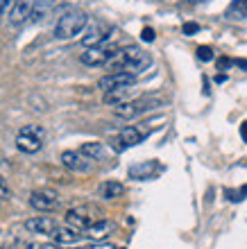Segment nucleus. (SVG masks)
<instances>
[{
	"label": "nucleus",
	"mask_w": 247,
	"mask_h": 249,
	"mask_svg": "<svg viewBox=\"0 0 247 249\" xmlns=\"http://www.w3.org/2000/svg\"><path fill=\"white\" fill-rule=\"evenodd\" d=\"M150 64H152L150 54L143 53V50L136 48V46L120 48V50H116V53L111 54V59L107 61V66L111 68V72H132V75L143 72Z\"/></svg>",
	"instance_id": "obj_1"
},
{
	"label": "nucleus",
	"mask_w": 247,
	"mask_h": 249,
	"mask_svg": "<svg viewBox=\"0 0 247 249\" xmlns=\"http://www.w3.org/2000/svg\"><path fill=\"white\" fill-rule=\"evenodd\" d=\"M86 23L89 18L84 12H66L55 25V39H75L77 34L84 32Z\"/></svg>",
	"instance_id": "obj_2"
},
{
	"label": "nucleus",
	"mask_w": 247,
	"mask_h": 249,
	"mask_svg": "<svg viewBox=\"0 0 247 249\" xmlns=\"http://www.w3.org/2000/svg\"><path fill=\"white\" fill-rule=\"evenodd\" d=\"M43 138H46V129L41 124H25L16 134V147L25 154H37L43 147Z\"/></svg>",
	"instance_id": "obj_3"
},
{
	"label": "nucleus",
	"mask_w": 247,
	"mask_h": 249,
	"mask_svg": "<svg viewBox=\"0 0 247 249\" xmlns=\"http://www.w3.org/2000/svg\"><path fill=\"white\" fill-rule=\"evenodd\" d=\"M163 100L156 98V95H150V98H136L132 100V102H125L120 107H114V113H116L118 118H136L141 113L150 111V109H156V107H161Z\"/></svg>",
	"instance_id": "obj_4"
},
{
	"label": "nucleus",
	"mask_w": 247,
	"mask_h": 249,
	"mask_svg": "<svg viewBox=\"0 0 247 249\" xmlns=\"http://www.w3.org/2000/svg\"><path fill=\"white\" fill-rule=\"evenodd\" d=\"M30 206L39 213H52L59 209V195L52 188H37L30 193Z\"/></svg>",
	"instance_id": "obj_5"
},
{
	"label": "nucleus",
	"mask_w": 247,
	"mask_h": 249,
	"mask_svg": "<svg viewBox=\"0 0 247 249\" xmlns=\"http://www.w3.org/2000/svg\"><path fill=\"white\" fill-rule=\"evenodd\" d=\"M91 213H93L91 206H77V209H71L68 213H66V227H71V229L84 233V231L95 222V217H93Z\"/></svg>",
	"instance_id": "obj_6"
},
{
	"label": "nucleus",
	"mask_w": 247,
	"mask_h": 249,
	"mask_svg": "<svg viewBox=\"0 0 247 249\" xmlns=\"http://www.w3.org/2000/svg\"><path fill=\"white\" fill-rule=\"evenodd\" d=\"M143 138H145V131H141L136 124H127V127L120 129L118 138L114 141V150L123 152V150H127V147H134V145L143 143Z\"/></svg>",
	"instance_id": "obj_7"
},
{
	"label": "nucleus",
	"mask_w": 247,
	"mask_h": 249,
	"mask_svg": "<svg viewBox=\"0 0 247 249\" xmlns=\"http://www.w3.org/2000/svg\"><path fill=\"white\" fill-rule=\"evenodd\" d=\"M61 165L71 172H89L91 170V159L84 157L79 150H66L61 152Z\"/></svg>",
	"instance_id": "obj_8"
},
{
	"label": "nucleus",
	"mask_w": 247,
	"mask_h": 249,
	"mask_svg": "<svg viewBox=\"0 0 247 249\" xmlns=\"http://www.w3.org/2000/svg\"><path fill=\"white\" fill-rule=\"evenodd\" d=\"M134 82H136V75H132V72H109V75L100 77L98 89L107 93L114 89H120V86H134Z\"/></svg>",
	"instance_id": "obj_9"
},
{
	"label": "nucleus",
	"mask_w": 247,
	"mask_h": 249,
	"mask_svg": "<svg viewBox=\"0 0 247 249\" xmlns=\"http://www.w3.org/2000/svg\"><path fill=\"white\" fill-rule=\"evenodd\" d=\"M25 229L30 233H39V236H55V231L59 229V224L48 215H34L25 220Z\"/></svg>",
	"instance_id": "obj_10"
},
{
	"label": "nucleus",
	"mask_w": 247,
	"mask_h": 249,
	"mask_svg": "<svg viewBox=\"0 0 247 249\" xmlns=\"http://www.w3.org/2000/svg\"><path fill=\"white\" fill-rule=\"evenodd\" d=\"M116 50H109L104 46H98V48H86L84 53L79 54V61L84 66H107V61L111 59V54Z\"/></svg>",
	"instance_id": "obj_11"
},
{
	"label": "nucleus",
	"mask_w": 247,
	"mask_h": 249,
	"mask_svg": "<svg viewBox=\"0 0 247 249\" xmlns=\"http://www.w3.org/2000/svg\"><path fill=\"white\" fill-rule=\"evenodd\" d=\"M132 100H136L134 86H120V89H114V91L104 93L102 102L109 107H120V105H125V102H132Z\"/></svg>",
	"instance_id": "obj_12"
},
{
	"label": "nucleus",
	"mask_w": 247,
	"mask_h": 249,
	"mask_svg": "<svg viewBox=\"0 0 247 249\" xmlns=\"http://www.w3.org/2000/svg\"><path fill=\"white\" fill-rule=\"evenodd\" d=\"M159 172H161V165L156 163V161H141V163L130 168V179L148 181V179H154Z\"/></svg>",
	"instance_id": "obj_13"
},
{
	"label": "nucleus",
	"mask_w": 247,
	"mask_h": 249,
	"mask_svg": "<svg viewBox=\"0 0 247 249\" xmlns=\"http://www.w3.org/2000/svg\"><path fill=\"white\" fill-rule=\"evenodd\" d=\"M111 34H114V30H111V27L93 25L91 30H89V34H84V36H82V46H84V48H98V46H102L104 41L109 39Z\"/></svg>",
	"instance_id": "obj_14"
},
{
	"label": "nucleus",
	"mask_w": 247,
	"mask_h": 249,
	"mask_svg": "<svg viewBox=\"0 0 247 249\" xmlns=\"http://www.w3.org/2000/svg\"><path fill=\"white\" fill-rule=\"evenodd\" d=\"M32 5H34V0H19V2L14 5V9L9 12V23H12L14 27L27 23L30 16H32Z\"/></svg>",
	"instance_id": "obj_15"
},
{
	"label": "nucleus",
	"mask_w": 247,
	"mask_h": 249,
	"mask_svg": "<svg viewBox=\"0 0 247 249\" xmlns=\"http://www.w3.org/2000/svg\"><path fill=\"white\" fill-rule=\"evenodd\" d=\"M111 231H114V222H109V220H95V222L84 231V236L91 238V240H104Z\"/></svg>",
	"instance_id": "obj_16"
},
{
	"label": "nucleus",
	"mask_w": 247,
	"mask_h": 249,
	"mask_svg": "<svg viewBox=\"0 0 247 249\" xmlns=\"http://www.w3.org/2000/svg\"><path fill=\"white\" fill-rule=\"evenodd\" d=\"M98 195L102 197V199H118V197L125 195V186L120 184V181H116V179H109V181H102L98 188Z\"/></svg>",
	"instance_id": "obj_17"
},
{
	"label": "nucleus",
	"mask_w": 247,
	"mask_h": 249,
	"mask_svg": "<svg viewBox=\"0 0 247 249\" xmlns=\"http://www.w3.org/2000/svg\"><path fill=\"white\" fill-rule=\"evenodd\" d=\"M82 236H84V233H79V231L71 229V227H59L52 238H55V243H59V245H75V243H79Z\"/></svg>",
	"instance_id": "obj_18"
},
{
	"label": "nucleus",
	"mask_w": 247,
	"mask_h": 249,
	"mask_svg": "<svg viewBox=\"0 0 247 249\" xmlns=\"http://www.w3.org/2000/svg\"><path fill=\"white\" fill-rule=\"evenodd\" d=\"M79 152L84 154V157H89L91 161H102L104 154H107V150H104L102 143H95V141H89V143H82V147H79Z\"/></svg>",
	"instance_id": "obj_19"
},
{
	"label": "nucleus",
	"mask_w": 247,
	"mask_h": 249,
	"mask_svg": "<svg viewBox=\"0 0 247 249\" xmlns=\"http://www.w3.org/2000/svg\"><path fill=\"white\" fill-rule=\"evenodd\" d=\"M52 5H55V0H34L32 16H30V20H32V23H37V20H43L48 16V12L52 9Z\"/></svg>",
	"instance_id": "obj_20"
},
{
	"label": "nucleus",
	"mask_w": 247,
	"mask_h": 249,
	"mask_svg": "<svg viewBox=\"0 0 247 249\" xmlns=\"http://www.w3.org/2000/svg\"><path fill=\"white\" fill-rule=\"evenodd\" d=\"M229 20H243L247 18V0H234L231 5H229L227 14H225Z\"/></svg>",
	"instance_id": "obj_21"
},
{
	"label": "nucleus",
	"mask_w": 247,
	"mask_h": 249,
	"mask_svg": "<svg viewBox=\"0 0 247 249\" xmlns=\"http://www.w3.org/2000/svg\"><path fill=\"white\" fill-rule=\"evenodd\" d=\"M197 59L211 61V59H213V50H211L209 46H200V48H197Z\"/></svg>",
	"instance_id": "obj_22"
},
{
	"label": "nucleus",
	"mask_w": 247,
	"mask_h": 249,
	"mask_svg": "<svg viewBox=\"0 0 247 249\" xmlns=\"http://www.w3.org/2000/svg\"><path fill=\"white\" fill-rule=\"evenodd\" d=\"M16 2H19V0H0V18H2V16H7V14L12 12Z\"/></svg>",
	"instance_id": "obj_23"
},
{
	"label": "nucleus",
	"mask_w": 247,
	"mask_h": 249,
	"mask_svg": "<svg viewBox=\"0 0 247 249\" xmlns=\"http://www.w3.org/2000/svg\"><path fill=\"white\" fill-rule=\"evenodd\" d=\"M141 36H143V41H154V30L152 27H143Z\"/></svg>",
	"instance_id": "obj_24"
},
{
	"label": "nucleus",
	"mask_w": 247,
	"mask_h": 249,
	"mask_svg": "<svg viewBox=\"0 0 247 249\" xmlns=\"http://www.w3.org/2000/svg\"><path fill=\"white\" fill-rule=\"evenodd\" d=\"M197 30H200L197 23H186V25H184V34H195Z\"/></svg>",
	"instance_id": "obj_25"
},
{
	"label": "nucleus",
	"mask_w": 247,
	"mask_h": 249,
	"mask_svg": "<svg viewBox=\"0 0 247 249\" xmlns=\"http://www.w3.org/2000/svg\"><path fill=\"white\" fill-rule=\"evenodd\" d=\"M5 197H9V188H7L5 179L0 177V199H5Z\"/></svg>",
	"instance_id": "obj_26"
},
{
	"label": "nucleus",
	"mask_w": 247,
	"mask_h": 249,
	"mask_svg": "<svg viewBox=\"0 0 247 249\" xmlns=\"http://www.w3.org/2000/svg\"><path fill=\"white\" fill-rule=\"evenodd\" d=\"M39 249H61V245L59 243H43V245H39Z\"/></svg>",
	"instance_id": "obj_27"
},
{
	"label": "nucleus",
	"mask_w": 247,
	"mask_h": 249,
	"mask_svg": "<svg viewBox=\"0 0 247 249\" xmlns=\"http://www.w3.org/2000/svg\"><path fill=\"white\" fill-rule=\"evenodd\" d=\"M89 249H116L114 245H102V243H98V245H93V247H89Z\"/></svg>",
	"instance_id": "obj_28"
},
{
	"label": "nucleus",
	"mask_w": 247,
	"mask_h": 249,
	"mask_svg": "<svg viewBox=\"0 0 247 249\" xmlns=\"http://www.w3.org/2000/svg\"><path fill=\"white\" fill-rule=\"evenodd\" d=\"M241 136H243V141H247V123H243V127H241Z\"/></svg>",
	"instance_id": "obj_29"
}]
</instances>
